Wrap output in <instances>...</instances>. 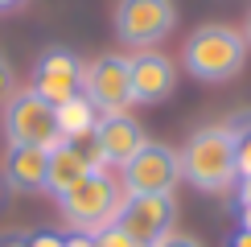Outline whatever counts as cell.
I'll return each instance as SVG.
<instances>
[{
	"mask_svg": "<svg viewBox=\"0 0 251 247\" xmlns=\"http://www.w3.org/2000/svg\"><path fill=\"white\" fill-rule=\"evenodd\" d=\"M177 157H181V177L202 194H226L231 185H239L235 136L226 124H206V128L190 132Z\"/></svg>",
	"mask_w": 251,
	"mask_h": 247,
	"instance_id": "1",
	"label": "cell"
},
{
	"mask_svg": "<svg viewBox=\"0 0 251 247\" xmlns=\"http://www.w3.org/2000/svg\"><path fill=\"white\" fill-rule=\"evenodd\" d=\"M181 66L198 82H231L247 66V37L231 25H198L185 37Z\"/></svg>",
	"mask_w": 251,
	"mask_h": 247,
	"instance_id": "2",
	"label": "cell"
},
{
	"mask_svg": "<svg viewBox=\"0 0 251 247\" xmlns=\"http://www.w3.org/2000/svg\"><path fill=\"white\" fill-rule=\"evenodd\" d=\"M120 185L107 177V173H87L70 194H62L58 198V210H62V219H66L75 231L82 235H99L103 226H111L116 222V214H120Z\"/></svg>",
	"mask_w": 251,
	"mask_h": 247,
	"instance_id": "3",
	"label": "cell"
},
{
	"mask_svg": "<svg viewBox=\"0 0 251 247\" xmlns=\"http://www.w3.org/2000/svg\"><path fill=\"white\" fill-rule=\"evenodd\" d=\"M116 37L132 49H152L177 29V4L173 0H116Z\"/></svg>",
	"mask_w": 251,
	"mask_h": 247,
	"instance_id": "4",
	"label": "cell"
},
{
	"mask_svg": "<svg viewBox=\"0 0 251 247\" xmlns=\"http://www.w3.org/2000/svg\"><path fill=\"white\" fill-rule=\"evenodd\" d=\"M4 136L8 144H37V148H58L66 144L58 136V120H54V103H46L33 87L13 91L4 99Z\"/></svg>",
	"mask_w": 251,
	"mask_h": 247,
	"instance_id": "5",
	"label": "cell"
},
{
	"mask_svg": "<svg viewBox=\"0 0 251 247\" xmlns=\"http://www.w3.org/2000/svg\"><path fill=\"white\" fill-rule=\"evenodd\" d=\"M82 95L99 116H120L132 107V70L124 54H99L91 66H82Z\"/></svg>",
	"mask_w": 251,
	"mask_h": 247,
	"instance_id": "6",
	"label": "cell"
},
{
	"mask_svg": "<svg viewBox=\"0 0 251 247\" xmlns=\"http://www.w3.org/2000/svg\"><path fill=\"white\" fill-rule=\"evenodd\" d=\"M124 194H173V185L181 181V157L169 144L144 140L140 152L120 169Z\"/></svg>",
	"mask_w": 251,
	"mask_h": 247,
	"instance_id": "7",
	"label": "cell"
},
{
	"mask_svg": "<svg viewBox=\"0 0 251 247\" xmlns=\"http://www.w3.org/2000/svg\"><path fill=\"white\" fill-rule=\"evenodd\" d=\"M173 214H177L173 194H124L116 226H124L136 243L149 247V243L161 239L165 231H173Z\"/></svg>",
	"mask_w": 251,
	"mask_h": 247,
	"instance_id": "8",
	"label": "cell"
},
{
	"mask_svg": "<svg viewBox=\"0 0 251 247\" xmlns=\"http://www.w3.org/2000/svg\"><path fill=\"white\" fill-rule=\"evenodd\" d=\"M128 70H132V99L149 103V107L165 103L177 87V70L161 49H136L128 58Z\"/></svg>",
	"mask_w": 251,
	"mask_h": 247,
	"instance_id": "9",
	"label": "cell"
},
{
	"mask_svg": "<svg viewBox=\"0 0 251 247\" xmlns=\"http://www.w3.org/2000/svg\"><path fill=\"white\" fill-rule=\"evenodd\" d=\"M82 87V62L70 54V49H50V54H41L37 70H33V91L46 103H66L70 95H78Z\"/></svg>",
	"mask_w": 251,
	"mask_h": 247,
	"instance_id": "10",
	"label": "cell"
},
{
	"mask_svg": "<svg viewBox=\"0 0 251 247\" xmlns=\"http://www.w3.org/2000/svg\"><path fill=\"white\" fill-rule=\"evenodd\" d=\"M91 140L99 144V152H103V161H107V165H120V169H124V165L140 152L144 132H140V124H136L128 111H120V116H99Z\"/></svg>",
	"mask_w": 251,
	"mask_h": 247,
	"instance_id": "11",
	"label": "cell"
},
{
	"mask_svg": "<svg viewBox=\"0 0 251 247\" xmlns=\"http://www.w3.org/2000/svg\"><path fill=\"white\" fill-rule=\"evenodd\" d=\"M87 173H91V165H87L82 144H70V140L58 144V148H50V161H46V194L62 198V194H70Z\"/></svg>",
	"mask_w": 251,
	"mask_h": 247,
	"instance_id": "12",
	"label": "cell"
},
{
	"mask_svg": "<svg viewBox=\"0 0 251 247\" xmlns=\"http://www.w3.org/2000/svg\"><path fill=\"white\" fill-rule=\"evenodd\" d=\"M46 161H50V152L37 148V144H13L8 157H4V177H8V185L21 190V194L46 190Z\"/></svg>",
	"mask_w": 251,
	"mask_h": 247,
	"instance_id": "13",
	"label": "cell"
},
{
	"mask_svg": "<svg viewBox=\"0 0 251 247\" xmlns=\"http://www.w3.org/2000/svg\"><path fill=\"white\" fill-rule=\"evenodd\" d=\"M54 120H58V136L62 140L82 144V140H91V132H95L99 111L91 107V99L78 91V95H70L66 103H58V107H54Z\"/></svg>",
	"mask_w": 251,
	"mask_h": 247,
	"instance_id": "14",
	"label": "cell"
},
{
	"mask_svg": "<svg viewBox=\"0 0 251 247\" xmlns=\"http://www.w3.org/2000/svg\"><path fill=\"white\" fill-rule=\"evenodd\" d=\"M226 128H231V136H235V165H239V177H251V111H239Z\"/></svg>",
	"mask_w": 251,
	"mask_h": 247,
	"instance_id": "15",
	"label": "cell"
},
{
	"mask_svg": "<svg viewBox=\"0 0 251 247\" xmlns=\"http://www.w3.org/2000/svg\"><path fill=\"white\" fill-rule=\"evenodd\" d=\"M95 247H144V243H136L132 235L124 231V226L111 222V226H103V231L95 235Z\"/></svg>",
	"mask_w": 251,
	"mask_h": 247,
	"instance_id": "16",
	"label": "cell"
},
{
	"mask_svg": "<svg viewBox=\"0 0 251 247\" xmlns=\"http://www.w3.org/2000/svg\"><path fill=\"white\" fill-rule=\"evenodd\" d=\"M149 247H202V243H198L194 235H177V231H165L161 239H156V243H149Z\"/></svg>",
	"mask_w": 251,
	"mask_h": 247,
	"instance_id": "17",
	"label": "cell"
},
{
	"mask_svg": "<svg viewBox=\"0 0 251 247\" xmlns=\"http://www.w3.org/2000/svg\"><path fill=\"white\" fill-rule=\"evenodd\" d=\"M25 247H66V239H62V235H54V231H37Z\"/></svg>",
	"mask_w": 251,
	"mask_h": 247,
	"instance_id": "18",
	"label": "cell"
},
{
	"mask_svg": "<svg viewBox=\"0 0 251 247\" xmlns=\"http://www.w3.org/2000/svg\"><path fill=\"white\" fill-rule=\"evenodd\" d=\"M13 87V70H8V62L0 58V95H4V91Z\"/></svg>",
	"mask_w": 251,
	"mask_h": 247,
	"instance_id": "19",
	"label": "cell"
},
{
	"mask_svg": "<svg viewBox=\"0 0 251 247\" xmlns=\"http://www.w3.org/2000/svg\"><path fill=\"white\" fill-rule=\"evenodd\" d=\"M251 202V177H239V206Z\"/></svg>",
	"mask_w": 251,
	"mask_h": 247,
	"instance_id": "20",
	"label": "cell"
},
{
	"mask_svg": "<svg viewBox=\"0 0 251 247\" xmlns=\"http://www.w3.org/2000/svg\"><path fill=\"white\" fill-rule=\"evenodd\" d=\"M231 247H251V231H239L235 239H231Z\"/></svg>",
	"mask_w": 251,
	"mask_h": 247,
	"instance_id": "21",
	"label": "cell"
},
{
	"mask_svg": "<svg viewBox=\"0 0 251 247\" xmlns=\"http://www.w3.org/2000/svg\"><path fill=\"white\" fill-rule=\"evenodd\" d=\"M239 210H243V231H251V202H247V206H239Z\"/></svg>",
	"mask_w": 251,
	"mask_h": 247,
	"instance_id": "22",
	"label": "cell"
},
{
	"mask_svg": "<svg viewBox=\"0 0 251 247\" xmlns=\"http://www.w3.org/2000/svg\"><path fill=\"white\" fill-rule=\"evenodd\" d=\"M17 4H25V0H0V13H8V8H17Z\"/></svg>",
	"mask_w": 251,
	"mask_h": 247,
	"instance_id": "23",
	"label": "cell"
},
{
	"mask_svg": "<svg viewBox=\"0 0 251 247\" xmlns=\"http://www.w3.org/2000/svg\"><path fill=\"white\" fill-rule=\"evenodd\" d=\"M243 37H247V46H251V8H247V25H243Z\"/></svg>",
	"mask_w": 251,
	"mask_h": 247,
	"instance_id": "24",
	"label": "cell"
},
{
	"mask_svg": "<svg viewBox=\"0 0 251 247\" xmlns=\"http://www.w3.org/2000/svg\"><path fill=\"white\" fill-rule=\"evenodd\" d=\"M4 247H25V243H4Z\"/></svg>",
	"mask_w": 251,
	"mask_h": 247,
	"instance_id": "25",
	"label": "cell"
}]
</instances>
